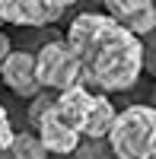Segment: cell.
<instances>
[{"label":"cell","instance_id":"6da1fadb","mask_svg":"<svg viewBox=\"0 0 156 159\" xmlns=\"http://www.w3.org/2000/svg\"><path fill=\"white\" fill-rule=\"evenodd\" d=\"M67 45L83 67V80L102 92H124L144 73V45L105 13H80L67 25Z\"/></svg>","mask_w":156,"mask_h":159},{"label":"cell","instance_id":"7a4b0ae2","mask_svg":"<svg viewBox=\"0 0 156 159\" xmlns=\"http://www.w3.org/2000/svg\"><path fill=\"white\" fill-rule=\"evenodd\" d=\"M108 143L118 159H156V108L127 105L118 111Z\"/></svg>","mask_w":156,"mask_h":159},{"label":"cell","instance_id":"3957f363","mask_svg":"<svg viewBox=\"0 0 156 159\" xmlns=\"http://www.w3.org/2000/svg\"><path fill=\"white\" fill-rule=\"evenodd\" d=\"M35 73H38V86L45 92H67L73 86H83V67L76 61L73 48L67 45V38H54L45 42L35 54Z\"/></svg>","mask_w":156,"mask_h":159},{"label":"cell","instance_id":"277c9868","mask_svg":"<svg viewBox=\"0 0 156 159\" xmlns=\"http://www.w3.org/2000/svg\"><path fill=\"white\" fill-rule=\"evenodd\" d=\"M67 3H45V0H3L0 3V19L10 25H29V29H45L57 22Z\"/></svg>","mask_w":156,"mask_h":159},{"label":"cell","instance_id":"5b68a950","mask_svg":"<svg viewBox=\"0 0 156 159\" xmlns=\"http://www.w3.org/2000/svg\"><path fill=\"white\" fill-rule=\"evenodd\" d=\"M35 130H38V143L45 147V153H57V156H73L76 150H80V143H83V137L76 134V130L64 121V118L54 111V105L42 115V121L35 124Z\"/></svg>","mask_w":156,"mask_h":159},{"label":"cell","instance_id":"8992f818","mask_svg":"<svg viewBox=\"0 0 156 159\" xmlns=\"http://www.w3.org/2000/svg\"><path fill=\"white\" fill-rule=\"evenodd\" d=\"M105 16H112L121 29H127L137 38H147L156 29V3L150 0H108Z\"/></svg>","mask_w":156,"mask_h":159},{"label":"cell","instance_id":"52a82bcc","mask_svg":"<svg viewBox=\"0 0 156 159\" xmlns=\"http://www.w3.org/2000/svg\"><path fill=\"white\" fill-rule=\"evenodd\" d=\"M0 80L16 96H25V99H35L42 92L38 73H35V54H29V51H13L3 61V67H0Z\"/></svg>","mask_w":156,"mask_h":159},{"label":"cell","instance_id":"ba28073f","mask_svg":"<svg viewBox=\"0 0 156 159\" xmlns=\"http://www.w3.org/2000/svg\"><path fill=\"white\" fill-rule=\"evenodd\" d=\"M93 102H96V92H89L86 86H73V89L61 92V96L54 99V111L83 137V127H86V121H89Z\"/></svg>","mask_w":156,"mask_h":159},{"label":"cell","instance_id":"9c48e42d","mask_svg":"<svg viewBox=\"0 0 156 159\" xmlns=\"http://www.w3.org/2000/svg\"><path fill=\"white\" fill-rule=\"evenodd\" d=\"M0 159H48L45 147L38 143V137L32 134H16V140H13V147L7 153H0Z\"/></svg>","mask_w":156,"mask_h":159},{"label":"cell","instance_id":"30bf717a","mask_svg":"<svg viewBox=\"0 0 156 159\" xmlns=\"http://www.w3.org/2000/svg\"><path fill=\"white\" fill-rule=\"evenodd\" d=\"M73 159H118V156H115L112 143L105 137V140H83L80 150L73 153Z\"/></svg>","mask_w":156,"mask_h":159},{"label":"cell","instance_id":"8fae6325","mask_svg":"<svg viewBox=\"0 0 156 159\" xmlns=\"http://www.w3.org/2000/svg\"><path fill=\"white\" fill-rule=\"evenodd\" d=\"M54 99H57V96H51V92H45V89H42V92H38V96L32 99V108H29V121H32V127L42 121V115L51 108V105H54Z\"/></svg>","mask_w":156,"mask_h":159},{"label":"cell","instance_id":"7c38bea8","mask_svg":"<svg viewBox=\"0 0 156 159\" xmlns=\"http://www.w3.org/2000/svg\"><path fill=\"white\" fill-rule=\"evenodd\" d=\"M140 45H144V70L150 76H156V29L147 38H140Z\"/></svg>","mask_w":156,"mask_h":159},{"label":"cell","instance_id":"4fadbf2b","mask_svg":"<svg viewBox=\"0 0 156 159\" xmlns=\"http://www.w3.org/2000/svg\"><path fill=\"white\" fill-rule=\"evenodd\" d=\"M13 140H16V130H13V124H10L7 108L0 105V153H7V150L13 147Z\"/></svg>","mask_w":156,"mask_h":159},{"label":"cell","instance_id":"5bb4252c","mask_svg":"<svg viewBox=\"0 0 156 159\" xmlns=\"http://www.w3.org/2000/svg\"><path fill=\"white\" fill-rule=\"evenodd\" d=\"M13 54V48H10V38L3 35V32H0V67H3V61Z\"/></svg>","mask_w":156,"mask_h":159},{"label":"cell","instance_id":"9a60e30c","mask_svg":"<svg viewBox=\"0 0 156 159\" xmlns=\"http://www.w3.org/2000/svg\"><path fill=\"white\" fill-rule=\"evenodd\" d=\"M150 105L156 108V86H153V92H150Z\"/></svg>","mask_w":156,"mask_h":159}]
</instances>
